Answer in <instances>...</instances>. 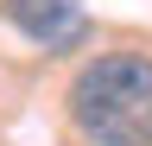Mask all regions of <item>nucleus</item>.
Listing matches in <instances>:
<instances>
[{
    "mask_svg": "<svg viewBox=\"0 0 152 146\" xmlns=\"http://www.w3.org/2000/svg\"><path fill=\"white\" fill-rule=\"evenodd\" d=\"M89 146H152V51H95L64 89Z\"/></svg>",
    "mask_w": 152,
    "mask_h": 146,
    "instance_id": "nucleus-1",
    "label": "nucleus"
},
{
    "mask_svg": "<svg viewBox=\"0 0 152 146\" xmlns=\"http://www.w3.org/2000/svg\"><path fill=\"white\" fill-rule=\"evenodd\" d=\"M0 13H7L38 51H76L89 38V13L76 7V0H0Z\"/></svg>",
    "mask_w": 152,
    "mask_h": 146,
    "instance_id": "nucleus-2",
    "label": "nucleus"
}]
</instances>
